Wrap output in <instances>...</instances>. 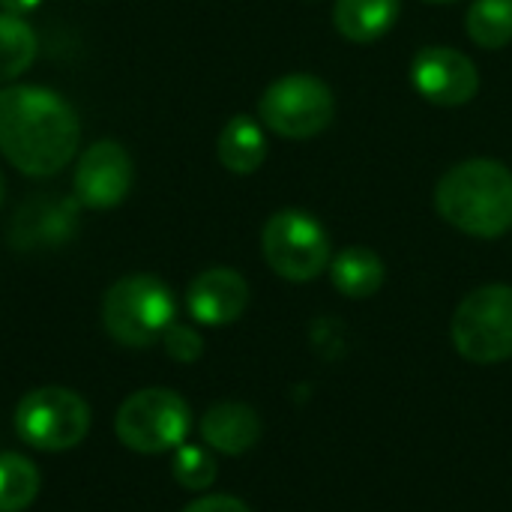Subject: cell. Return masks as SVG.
Masks as SVG:
<instances>
[{"instance_id": "8", "label": "cell", "mask_w": 512, "mask_h": 512, "mask_svg": "<svg viewBox=\"0 0 512 512\" xmlns=\"http://www.w3.org/2000/svg\"><path fill=\"white\" fill-rule=\"evenodd\" d=\"M264 261L288 282H312L330 267V240L324 225L306 210H279L261 234Z\"/></svg>"}, {"instance_id": "20", "label": "cell", "mask_w": 512, "mask_h": 512, "mask_svg": "<svg viewBox=\"0 0 512 512\" xmlns=\"http://www.w3.org/2000/svg\"><path fill=\"white\" fill-rule=\"evenodd\" d=\"M171 471H174V480L189 492H207L219 474L210 447H198V444H180L174 453Z\"/></svg>"}, {"instance_id": "5", "label": "cell", "mask_w": 512, "mask_h": 512, "mask_svg": "<svg viewBox=\"0 0 512 512\" xmlns=\"http://www.w3.org/2000/svg\"><path fill=\"white\" fill-rule=\"evenodd\" d=\"M456 351L471 363H504L512 360V288L483 285L471 291L450 327Z\"/></svg>"}, {"instance_id": "25", "label": "cell", "mask_w": 512, "mask_h": 512, "mask_svg": "<svg viewBox=\"0 0 512 512\" xmlns=\"http://www.w3.org/2000/svg\"><path fill=\"white\" fill-rule=\"evenodd\" d=\"M426 3H456V0H426Z\"/></svg>"}, {"instance_id": "23", "label": "cell", "mask_w": 512, "mask_h": 512, "mask_svg": "<svg viewBox=\"0 0 512 512\" xmlns=\"http://www.w3.org/2000/svg\"><path fill=\"white\" fill-rule=\"evenodd\" d=\"M42 0H0V12H9V15H27L39 6Z\"/></svg>"}, {"instance_id": "10", "label": "cell", "mask_w": 512, "mask_h": 512, "mask_svg": "<svg viewBox=\"0 0 512 512\" xmlns=\"http://www.w3.org/2000/svg\"><path fill=\"white\" fill-rule=\"evenodd\" d=\"M411 81L426 102L441 108L465 105L480 90L474 60L450 45H426L411 63Z\"/></svg>"}, {"instance_id": "11", "label": "cell", "mask_w": 512, "mask_h": 512, "mask_svg": "<svg viewBox=\"0 0 512 512\" xmlns=\"http://www.w3.org/2000/svg\"><path fill=\"white\" fill-rule=\"evenodd\" d=\"M249 306V285L231 267H210L198 273L186 291V309L192 321L204 327L234 324Z\"/></svg>"}, {"instance_id": "13", "label": "cell", "mask_w": 512, "mask_h": 512, "mask_svg": "<svg viewBox=\"0 0 512 512\" xmlns=\"http://www.w3.org/2000/svg\"><path fill=\"white\" fill-rule=\"evenodd\" d=\"M201 438L216 453L243 456L261 441V417L243 402H219L204 411Z\"/></svg>"}, {"instance_id": "7", "label": "cell", "mask_w": 512, "mask_h": 512, "mask_svg": "<svg viewBox=\"0 0 512 512\" xmlns=\"http://www.w3.org/2000/svg\"><path fill=\"white\" fill-rule=\"evenodd\" d=\"M258 114L264 126L273 129L276 135L303 141L321 135L333 123L336 99L321 78L291 72L264 90V96L258 99Z\"/></svg>"}, {"instance_id": "9", "label": "cell", "mask_w": 512, "mask_h": 512, "mask_svg": "<svg viewBox=\"0 0 512 512\" xmlns=\"http://www.w3.org/2000/svg\"><path fill=\"white\" fill-rule=\"evenodd\" d=\"M135 180V165L129 150L120 141L102 138L93 141L75 162L72 192L81 207L90 210H111L117 207Z\"/></svg>"}, {"instance_id": "1", "label": "cell", "mask_w": 512, "mask_h": 512, "mask_svg": "<svg viewBox=\"0 0 512 512\" xmlns=\"http://www.w3.org/2000/svg\"><path fill=\"white\" fill-rule=\"evenodd\" d=\"M75 108L51 87L6 84L0 90V156L24 177H54L78 153Z\"/></svg>"}, {"instance_id": "6", "label": "cell", "mask_w": 512, "mask_h": 512, "mask_svg": "<svg viewBox=\"0 0 512 512\" xmlns=\"http://www.w3.org/2000/svg\"><path fill=\"white\" fill-rule=\"evenodd\" d=\"M18 438L42 453H63L78 447L90 432L87 402L66 387L30 390L15 408Z\"/></svg>"}, {"instance_id": "22", "label": "cell", "mask_w": 512, "mask_h": 512, "mask_svg": "<svg viewBox=\"0 0 512 512\" xmlns=\"http://www.w3.org/2000/svg\"><path fill=\"white\" fill-rule=\"evenodd\" d=\"M183 512H252L240 498L231 495H204L198 501H192Z\"/></svg>"}, {"instance_id": "12", "label": "cell", "mask_w": 512, "mask_h": 512, "mask_svg": "<svg viewBox=\"0 0 512 512\" xmlns=\"http://www.w3.org/2000/svg\"><path fill=\"white\" fill-rule=\"evenodd\" d=\"M78 198H33L18 207L9 240L15 249H39L60 246L75 234L78 225Z\"/></svg>"}, {"instance_id": "24", "label": "cell", "mask_w": 512, "mask_h": 512, "mask_svg": "<svg viewBox=\"0 0 512 512\" xmlns=\"http://www.w3.org/2000/svg\"><path fill=\"white\" fill-rule=\"evenodd\" d=\"M3 192H6V183H3V174H0V204H3Z\"/></svg>"}, {"instance_id": "3", "label": "cell", "mask_w": 512, "mask_h": 512, "mask_svg": "<svg viewBox=\"0 0 512 512\" xmlns=\"http://www.w3.org/2000/svg\"><path fill=\"white\" fill-rule=\"evenodd\" d=\"M174 318L177 300L153 273L123 276L102 297V324L108 336L126 348H147L159 342Z\"/></svg>"}, {"instance_id": "15", "label": "cell", "mask_w": 512, "mask_h": 512, "mask_svg": "<svg viewBox=\"0 0 512 512\" xmlns=\"http://www.w3.org/2000/svg\"><path fill=\"white\" fill-rule=\"evenodd\" d=\"M330 279L339 294L351 300H366L381 291L387 270L384 261L366 246H348L336 258H330Z\"/></svg>"}, {"instance_id": "18", "label": "cell", "mask_w": 512, "mask_h": 512, "mask_svg": "<svg viewBox=\"0 0 512 512\" xmlns=\"http://www.w3.org/2000/svg\"><path fill=\"white\" fill-rule=\"evenodd\" d=\"M468 36L489 51L512 42V0H474L465 15Z\"/></svg>"}, {"instance_id": "16", "label": "cell", "mask_w": 512, "mask_h": 512, "mask_svg": "<svg viewBox=\"0 0 512 512\" xmlns=\"http://www.w3.org/2000/svg\"><path fill=\"white\" fill-rule=\"evenodd\" d=\"M402 0H336L333 24L351 42L381 39L399 18Z\"/></svg>"}, {"instance_id": "17", "label": "cell", "mask_w": 512, "mask_h": 512, "mask_svg": "<svg viewBox=\"0 0 512 512\" xmlns=\"http://www.w3.org/2000/svg\"><path fill=\"white\" fill-rule=\"evenodd\" d=\"M39 39L21 15L0 12V84H15L36 60Z\"/></svg>"}, {"instance_id": "14", "label": "cell", "mask_w": 512, "mask_h": 512, "mask_svg": "<svg viewBox=\"0 0 512 512\" xmlns=\"http://www.w3.org/2000/svg\"><path fill=\"white\" fill-rule=\"evenodd\" d=\"M219 162L231 171V174H255L264 159H267V138L264 129L246 117L237 114L231 117L222 132H219V144H216Z\"/></svg>"}, {"instance_id": "19", "label": "cell", "mask_w": 512, "mask_h": 512, "mask_svg": "<svg viewBox=\"0 0 512 512\" xmlns=\"http://www.w3.org/2000/svg\"><path fill=\"white\" fill-rule=\"evenodd\" d=\"M39 471L21 453H0V512L27 510L39 495Z\"/></svg>"}, {"instance_id": "2", "label": "cell", "mask_w": 512, "mask_h": 512, "mask_svg": "<svg viewBox=\"0 0 512 512\" xmlns=\"http://www.w3.org/2000/svg\"><path fill=\"white\" fill-rule=\"evenodd\" d=\"M435 210L471 237H504L512 228V171L498 159L453 165L435 186Z\"/></svg>"}, {"instance_id": "4", "label": "cell", "mask_w": 512, "mask_h": 512, "mask_svg": "<svg viewBox=\"0 0 512 512\" xmlns=\"http://www.w3.org/2000/svg\"><path fill=\"white\" fill-rule=\"evenodd\" d=\"M192 411L186 399L168 387H147L123 399L114 417L120 444L132 453L159 456L186 444Z\"/></svg>"}, {"instance_id": "21", "label": "cell", "mask_w": 512, "mask_h": 512, "mask_svg": "<svg viewBox=\"0 0 512 512\" xmlns=\"http://www.w3.org/2000/svg\"><path fill=\"white\" fill-rule=\"evenodd\" d=\"M162 345H165V354L177 363H195L201 354H204V339L195 327L189 324H171L162 336Z\"/></svg>"}]
</instances>
